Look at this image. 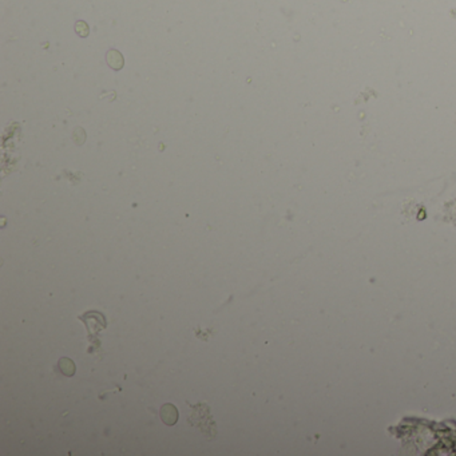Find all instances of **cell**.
Instances as JSON below:
<instances>
[{
    "label": "cell",
    "mask_w": 456,
    "mask_h": 456,
    "mask_svg": "<svg viewBox=\"0 0 456 456\" xmlns=\"http://www.w3.org/2000/svg\"><path fill=\"white\" fill-rule=\"evenodd\" d=\"M159 416L166 426H174L178 422V409L174 404H165V406L161 407Z\"/></svg>",
    "instance_id": "1"
},
{
    "label": "cell",
    "mask_w": 456,
    "mask_h": 456,
    "mask_svg": "<svg viewBox=\"0 0 456 456\" xmlns=\"http://www.w3.org/2000/svg\"><path fill=\"white\" fill-rule=\"evenodd\" d=\"M106 59H107V63L111 69L120 70L123 67V56L117 50H110L106 55Z\"/></svg>",
    "instance_id": "2"
},
{
    "label": "cell",
    "mask_w": 456,
    "mask_h": 456,
    "mask_svg": "<svg viewBox=\"0 0 456 456\" xmlns=\"http://www.w3.org/2000/svg\"><path fill=\"white\" fill-rule=\"evenodd\" d=\"M59 368L66 376H72L75 373V364L70 359H60Z\"/></svg>",
    "instance_id": "3"
},
{
    "label": "cell",
    "mask_w": 456,
    "mask_h": 456,
    "mask_svg": "<svg viewBox=\"0 0 456 456\" xmlns=\"http://www.w3.org/2000/svg\"><path fill=\"white\" fill-rule=\"evenodd\" d=\"M75 31H76V34L82 36V38H85L89 35V25L86 24L85 22H78L76 24H75Z\"/></svg>",
    "instance_id": "4"
}]
</instances>
